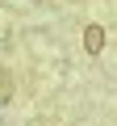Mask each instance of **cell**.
I'll return each instance as SVG.
<instances>
[{
    "label": "cell",
    "instance_id": "1",
    "mask_svg": "<svg viewBox=\"0 0 117 126\" xmlns=\"http://www.w3.org/2000/svg\"><path fill=\"white\" fill-rule=\"evenodd\" d=\"M84 50H88V55H100V50H105V30H100V25H88V30H84Z\"/></svg>",
    "mask_w": 117,
    "mask_h": 126
}]
</instances>
